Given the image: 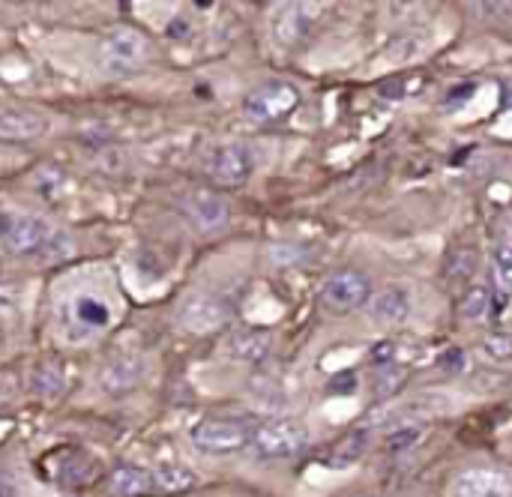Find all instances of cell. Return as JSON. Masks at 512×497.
Listing matches in <instances>:
<instances>
[{
    "instance_id": "25",
    "label": "cell",
    "mask_w": 512,
    "mask_h": 497,
    "mask_svg": "<svg viewBox=\"0 0 512 497\" xmlns=\"http://www.w3.org/2000/svg\"><path fill=\"white\" fill-rule=\"evenodd\" d=\"M405 378H408V372H405L402 366H396V363L381 366L378 375H375V396H378V399H390V396L405 384Z\"/></svg>"
},
{
    "instance_id": "3",
    "label": "cell",
    "mask_w": 512,
    "mask_h": 497,
    "mask_svg": "<svg viewBox=\"0 0 512 497\" xmlns=\"http://www.w3.org/2000/svg\"><path fill=\"white\" fill-rule=\"evenodd\" d=\"M189 441L195 450H201L207 456H231L252 444V432L240 420L210 417V420H201L192 426Z\"/></svg>"
},
{
    "instance_id": "10",
    "label": "cell",
    "mask_w": 512,
    "mask_h": 497,
    "mask_svg": "<svg viewBox=\"0 0 512 497\" xmlns=\"http://www.w3.org/2000/svg\"><path fill=\"white\" fill-rule=\"evenodd\" d=\"M450 497H512V474L501 468H468L453 480Z\"/></svg>"
},
{
    "instance_id": "24",
    "label": "cell",
    "mask_w": 512,
    "mask_h": 497,
    "mask_svg": "<svg viewBox=\"0 0 512 497\" xmlns=\"http://www.w3.org/2000/svg\"><path fill=\"white\" fill-rule=\"evenodd\" d=\"M423 438V423H396L387 432V450L390 453H405Z\"/></svg>"
},
{
    "instance_id": "23",
    "label": "cell",
    "mask_w": 512,
    "mask_h": 497,
    "mask_svg": "<svg viewBox=\"0 0 512 497\" xmlns=\"http://www.w3.org/2000/svg\"><path fill=\"white\" fill-rule=\"evenodd\" d=\"M33 189L39 192V198L57 201V198H63V192H66V174L57 171L54 165H42V168L33 174Z\"/></svg>"
},
{
    "instance_id": "28",
    "label": "cell",
    "mask_w": 512,
    "mask_h": 497,
    "mask_svg": "<svg viewBox=\"0 0 512 497\" xmlns=\"http://www.w3.org/2000/svg\"><path fill=\"white\" fill-rule=\"evenodd\" d=\"M12 309V294L6 288H0V312H9Z\"/></svg>"
},
{
    "instance_id": "7",
    "label": "cell",
    "mask_w": 512,
    "mask_h": 497,
    "mask_svg": "<svg viewBox=\"0 0 512 497\" xmlns=\"http://www.w3.org/2000/svg\"><path fill=\"white\" fill-rule=\"evenodd\" d=\"M204 171L216 186H243L255 171V156L246 144H219L210 150Z\"/></svg>"
},
{
    "instance_id": "5",
    "label": "cell",
    "mask_w": 512,
    "mask_h": 497,
    "mask_svg": "<svg viewBox=\"0 0 512 497\" xmlns=\"http://www.w3.org/2000/svg\"><path fill=\"white\" fill-rule=\"evenodd\" d=\"M177 324L189 336H213L231 324V306L216 294H189L177 309Z\"/></svg>"
},
{
    "instance_id": "22",
    "label": "cell",
    "mask_w": 512,
    "mask_h": 497,
    "mask_svg": "<svg viewBox=\"0 0 512 497\" xmlns=\"http://www.w3.org/2000/svg\"><path fill=\"white\" fill-rule=\"evenodd\" d=\"M492 273H495V285L498 291L512 294V240H498L492 249Z\"/></svg>"
},
{
    "instance_id": "21",
    "label": "cell",
    "mask_w": 512,
    "mask_h": 497,
    "mask_svg": "<svg viewBox=\"0 0 512 497\" xmlns=\"http://www.w3.org/2000/svg\"><path fill=\"white\" fill-rule=\"evenodd\" d=\"M495 309V294L486 285H471L465 300H462V318L468 321H483Z\"/></svg>"
},
{
    "instance_id": "20",
    "label": "cell",
    "mask_w": 512,
    "mask_h": 497,
    "mask_svg": "<svg viewBox=\"0 0 512 497\" xmlns=\"http://www.w3.org/2000/svg\"><path fill=\"white\" fill-rule=\"evenodd\" d=\"M66 387V375H63V366L54 363V360H45L36 366L33 372V390L42 396V399H57Z\"/></svg>"
},
{
    "instance_id": "13",
    "label": "cell",
    "mask_w": 512,
    "mask_h": 497,
    "mask_svg": "<svg viewBox=\"0 0 512 497\" xmlns=\"http://www.w3.org/2000/svg\"><path fill=\"white\" fill-rule=\"evenodd\" d=\"M63 315L72 321L66 327V333H72V327H75L72 339H84L81 333H96V330H105L111 324V306L105 300H99V297H90V294L75 297Z\"/></svg>"
},
{
    "instance_id": "26",
    "label": "cell",
    "mask_w": 512,
    "mask_h": 497,
    "mask_svg": "<svg viewBox=\"0 0 512 497\" xmlns=\"http://www.w3.org/2000/svg\"><path fill=\"white\" fill-rule=\"evenodd\" d=\"M72 252H75L72 237H66V234H60V231H54V234H51V240L45 243V249L36 255V261H39V264H57V261H66Z\"/></svg>"
},
{
    "instance_id": "6",
    "label": "cell",
    "mask_w": 512,
    "mask_h": 497,
    "mask_svg": "<svg viewBox=\"0 0 512 497\" xmlns=\"http://www.w3.org/2000/svg\"><path fill=\"white\" fill-rule=\"evenodd\" d=\"M369 297H372V282L360 270H336L321 282V303L336 315L366 306Z\"/></svg>"
},
{
    "instance_id": "1",
    "label": "cell",
    "mask_w": 512,
    "mask_h": 497,
    "mask_svg": "<svg viewBox=\"0 0 512 497\" xmlns=\"http://www.w3.org/2000/svg\"><path fill=\"white\" fill-rule=\"evenodd\" d=\"M147 57H150V42L144 39V33L126 24L108 30L99 42V63L111 78L135 75L147 63Z\"/></svg>"
},
{
    "instance_id": "9",
    "label": "cell",
    "mask_w": 512,
    "mask_h": 497,
    "mask_svg": "<svg viewBox=\"0 0 512 497\" xmlns=\"http://www.w3.org/2000/svg\"><path fill=\"white\" fill-rule=\"evenodd\" d=\"M183 213L186 219L201 231V234H216L231 222V207L219 192L210 189H195L186 195L183 201Z\"/></svg>"
},
{
    "instance_id": "8",
    "label": "cell",
    "mask_w": 512,
    "mask_h": 497,
    "mask_svg": "<svg viewBox=\"0 0 512 497\" xmlns=\"http://www.w3.org/2000/svg\"><path fill=\"white\" fill-rule=\"evenodd\" d=\"M321 12L324 9L318 3H285V6H279L276 15H273V24H270L273 27V39L282 48L300 45L312 33V27L318 24Z\"/></svg>"
},
{
    "instance_id": "17",
    "label": "cell",
    "mask_w": 512,
    "mask_h": 497,
    "mask_svg": "<svg viewBox=\"0 0 512 497\" xmlns=\"http://www.w3.org/2000/svg\"><path fill=\"white\" fill-rule=\"evenodd\" d=\"M369 447H372V435H369V429H357V432H348L345 438H339L330 450H327V456H324V465L327 468H354L366 453H369Z\"/></svg>"
},
{
    "instance_id": "27",
    "label": "cell",
    "mask_w": 512,
    "mask_h": 497,
    "mask_svg": "<svg viewBox=\"0 0 512 497\" xmlns=\"http://www.w3.org/2000/svg\"><path fill=\"white\" fill-rule=\"evenodd\" d=\"M480 354H483L486 360L504 363V360H510L512 357V342L507 336H492V339H486V342L480 345Z\"/></svg>"
},
{
    "instance_id": "14",
    "label": "cell",
    "mask_w": 512,
    "mask_h": 497,
    "mask_svg": "<svg viewBox=\"0 0 512 497\" xmlns=\"http://www.w3.org/2000/svg\"><path fill=\"white\" fill-rule=\"evenodd\" d=\"M369 318L378 327H402L411 318V297L405 288H384L369 297Z\"/></svg>"
},
{
    "instance_id": "16",
    "label": "cell",
    "mask_w": 512,
    "mask_h": 497,
    "mask_svg": "<svg viewBox=\"0 0 512 497\" xmlns=\"http://www.w3.org/2000/svg\"><path fill=\"white\" fill-rule=\"evenodd\" d=\"M48 132V120L33 111L6 108L0 111V144H24L36 141Z\"/></svg>"
},
{
    "instance_id": "4",
    "label": "cell",
    "mask_w": 512,
    "mask_h": 497,
    "mask_svg": "<svg viewBox=\"0 0 512 497\" xmlns=\"http://www.w3.org/2000/svg\"><path fill=\"white\" fill-rule=\"evenodd\" d=\"M309 429L300 420H270L252 432V447L264 459H294L309 450Z\"/></svg>"
},
{
    "instance_id": "19",
    "label": "cell",
    "mask_w": 512,
    "mask_h": 497,
    "mask_svg": "<svg viewBox=\"0 0 512 497\" xmlns=\"http://www.w3.org/2000/svg\"><path fill=\"white\" fill-rule=\"evenodd\" d=\"M153 489L162 492V495H183L195 486V474L186 468V465H177V462H168L162 468H156L153 474Z\"/></svg>"
},
{
    "instance_id": "2",
    "label": "cell",
    "mask_w": 512,
    "mask_h": 497,
    "mask_svg": "<svg viewBox=\"0 0 512 497\" xmlns=\"http://www.w3.org/2000/svg\"><path fill=\"white\" fill-rule=\"evenodd\" d=\"M300 105V90L291 81H267L243 99V117L249 123H279Z\"/></svg>"
},
{
    "instance_id": "11",
    "label": "cell",
    "mask_w": 512,
    "mask_h": 497,
    "mask_svg": "<svg viewBox=\"0 0 512 497\" xmlns=\"http://www.w3.org/2000/svg\"><path fill=\"white\" fill-rule=\"evenodd\" d=\"M51 234H54V228L45 219H39V216H18V219H12L3 243L18 258H36L45 249V243L51 240Z\"/></svg>"
},
{
    "instance_id": "12",
    "label": "cell",
    "mask_w": 512,
    "mask_h": 497,
    "mask_svg": "<svg viewBox=\"0 0 512 497\" xmlns=\"http://www.w3.org/2000/svg\"><path fill=\"white\" fill-rule=\"evenodd\" d=\"M144 375H147V363L135 354H123V357H114L102 366L99 387L108 396H123V393H132Z\"/></svg>"
},
{
    "instance_id": "18",
    "label": "cell",
    "mask_w": 512,
    "mask_h": 497,
    "mask_svg": "<svg viewBox=\"0 0 512 497\" xmlns=\"http://www.w3.org/2000/svg\"><path fill=\"white\" fill-rule=\"evenodd\" d=\"M108 492L114 497H141L153 492V477L141 468L123 465L108 477Z\"/></svg>"
},
{
    "instance_id": "15",
    "label": "cell",
    "mask_w": 512,
    "mask_h": 497,
    "mask_svg": "<svg viewBox=\"0 0 512 497\" xmlns=\"http://www.w3.org/2000/svg\"><path fill=\"white\" fill-rule=\"evenodd\" d=\"M225 351H228V357L237 360V363L258 366V363H264V360L273 354V333H270V330H258V327L237 330L234 336H228Z\"/></svg>"
}]
</instances>
